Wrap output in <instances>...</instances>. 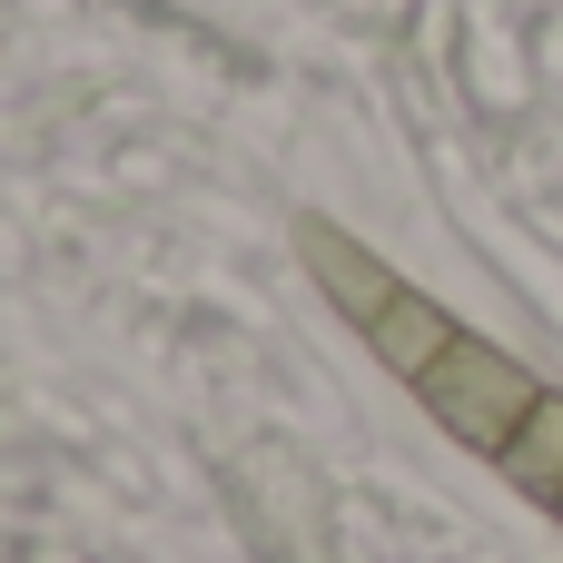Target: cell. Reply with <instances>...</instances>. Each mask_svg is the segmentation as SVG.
Here are the masks:
<instances>
[{"label": "cell", "mask_w": 563, "mask_h": 563, "mask_svg": "<svg viewBox=\"0 0 563 563\" xmlns=\"http://www.w3.org/2000/svg\"><path fill=\"white\" fill-rule=\"evenodd\" d=\"M416 396H426V406H435V426H445L455 445H475L485 465H495V455L515 445V426L544 406V386H534L505 346H485V336H465V327H455V336H445V356L416 376Z\"/></svg>", "instance_id": "1"}, {"label": "cell", "mask_w": 563, "mask_h": 563, "mask_svg": "<svg viewBox=\"0 0 563 563\" xmlns=\"http://www.w3.org/2000/svg\"><path fill=\"white\" fill-rule=\"evenodd\" d=\"M495 465H505V485H525L534 505H554V495H563V396H554V386H544V406L515 426V445H505Z\"/></svg>", "instance_id": "2"}, {"label": "cell", "mask_w": 563, "mask_h": 563, "mask_svg": "<svg viewBox=\"0 0 563 563\" xmlns=\"http://www.w3.org/2000/svg\"><path fill=\"white\" fill-rule=\"evenodd\" d=\"M554 515H563V495H554Z\"/></svg>", "instance_id": "3"}]
</instances>
